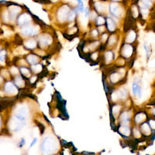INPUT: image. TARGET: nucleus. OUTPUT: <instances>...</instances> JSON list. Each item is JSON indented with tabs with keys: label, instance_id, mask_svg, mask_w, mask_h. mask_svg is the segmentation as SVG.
<instances>
[{
	"label": "nucleus",
	"instance_id": "obj_1",
	"mask_svg": "<svg viewBox=\"0 0 155 155\" xmlns=\"http://www.w3.org/2000/svg\"><path fill=\"white\" fill-rule=\"evenodd\" d=\"M140 130L141 134H142L143 137H151L152 134H153V130L150 128L148 122L147 121L143 122V124H140Z\"/></svg>",
	"mask_w": 155,
	"mask_h": 155
},
{
	"label": "nucleus",
	"instance_id": "obj_2",
	"mask_svg": "<svg viewBox=\"0 0 155 155\" xmlns=\"http://www.w3.org/2000/svg\"><path fill=\"white\" fill-rule=\"evenodd\" d=\"M109 12L116 17H119L121 15L122 8L118 2H113L109 4Z\"/></svg>",
	"mask_w": 155,
	"mask_h": 155
},
{
	"label": "nucleus",
	"instance_id": "obj_3",
	"mask_svg": "<svg viewBox=\"0 0 155 155\" xmlns=\"http://www.w3.org/2000/svg\"><path fill=\"white\" fill-rule=\"evenodd\" d=\"M132 92L134 96L137 97L139 99H140L141 97H142V95H143V90H142V88H141L140 85V83L138 82V81H135L133 82Z\"/></svg>",
	"mask_w": 155,
	"mask_h": 155
},
{
	"label": "nucleus",
	"instance_id": "obj_4",
	"mask_svg": "<svg viewBox=\"0 0 155 155\" xmlns=\"http://www.w3.org/2000/svg\"><path fill=\"white\" fill-rule=\"evenodd\" d=\"M56 146V143L54 139H46L43 143L42 149L44 151H49L54 150V147Z\"/></svg>",
	"mask_w": 155,
	"mask_h": 155
},
{
	"label": "nucleus",
	"instance_id": "obj_5",
	"mask_svg": "<svg viewBox=\"0 0 155 155\" xmlns=\"http://www.w3.org/2000/svg\"><path fill=\"white\" fill-rule=\"evenodd\" d=\"M134 51V48L130 44H126L124 45L123 50H122V54L125 58H130L133 54Z\"/></svg>",
	"mask_w": 155,
	"mask_h": 155
},
{
	"label": "nucleus",
	"instance_id": "obj_6",
	"mask_svg": "<svg viewBox=\"0 0 155 155\" xmlns=\"http://www.w3.org/2000/svg\"><path fill=\"white\" fill-rule=\"evenodd\" d=\"M134 120H135V122L137 124H143V122H145L147 120V115L144 112H140V113H137L135 115Z\"/></svg>",
	"mask_w": 155,
	"mask_h": 155
},
{
	"label": "nucleus",
	"instance_id": "obj_7",
	"mask_svg": "<svg viewBox=\"0 0 155 155\" xmlns=\"http://www.w3.org/2000/svg\"><path fill=\"white\" fill-rule=\"evenodd\" d=\"M131 16L134 19L135 18H137L138 16H140V9L139 6H138L137 4H133L132 6H131Z\"/></svg>",
	"mask_w": 155,
	"mask_h": 155
},
{
	"label": "nucleus",
	"instance_id": "obj_8",
	"mask_svg": "<svg viewBox=\"0 0 155 155\" xmlns=\"http://www.w3.org/2000/svg\"><path fill=\"white\" fill-rule=\"evenodd\" d=\"M136 39H137V34H136L134 30H132V31L130 32L128 35H127V41L129 43H133L135 41Z\"/></svg>",
	"mask_w": 155,
	"mask_h": 155
},
{
	"label": "nucleus",
	"instance_id": "obj_9",
	"mask_svg": "<svg viewBox=\"0 0 155 155\" xmlns=\"http://www.w3.org/2000/svg\"><path fill=\"white\" fill-rule=\"evenodd\" d=\"M133 135H134V137L137 140H139L140 138H141L143 137V135L141 134L140 130V128H138V127L134 128V130H133Z\"/></svg>",
	"mask_w": 155,
	"mask_h": 155
},
{
	"label": "nucleus",
	"instance_id": "obj_10",
	"mask_svg": "<svg viewBox=\"0 0 155 155\" xmlns=\"http://www.w3.org/2000/svg\"><path fill=\"white\" fill-rule=\"evenodd\" d=\"M143 48H144L146 58H147V60H148V59H149V58H150V54H152V48L150 46H148L146 43H144V44H143Z\"/></svg>",
	"mask_w": 155,
	"mask_h": 155
},
{
	"label": "nucleus",
	"instance_id": "obj_11",
	"mask_svg": "<svg viewBox=\"0 0 155 155\" xmlns=\"http://www.w3.org/2000/svg\"><path fill=\"white\" fill-rule=\"evenodd\" d=\"M94 5H95V10H97L98 12H102V11H104L105 5L103 2H96L95 4H94Z\"/></svg>",
	"mask_w": 155,
	"mask_h": 155
},
{
	"label": "nucleus",
	"instance_id": "obj_12",
	"mask_svg": "<svg viewBox=\"0 0 155 155\" xmlns=\"http://www.w3.org/2000/svg\"><path fill=\"white\" fill-rule=\"evenodd\" d=\"M107 24H108V29H109L110 31H113L115 30V23L114 21L111 18H108L107 19Z\"/></svg>",
	"mask_w": 155,
	"mask_h": 155
},
{
	"label": "nucleus",
	"instance_id": "obj_13",
	"mask_svg": "<svg viewBox=\"0 0 155 155\" xmlns=\"http://www.w3.org/2000/svg\"><path fill=\"white\" fill-rule=\"evenodd\" d=\"M77 9H78V12H84L85 9H84V2H83V0H77Z\"/></svg>",
	"mask_w": 155,
	"mask_h": 155
},
{
	"label": "nucleus",
	"instance_id": "obj_14",
	"mask_svg": "<svg viewBox=\"0 0 155 155\" xmlns=\"http://www.w3.org/2000/svg\"><path fill=\"white\" fill-rule=\"evenodd\" d=\"M121 134L123 135L128 136L129 134H130V129L127 126H124L121 127Z\"/></svg>",
	"mask_w": 155,
	"mask_h": 155
},
{
	"label": "nucleus",
	"instance_id": "obj_15",
	"mask_svg": "<svg viewBox=\"0 0 155 155\" xmlns=\"http://www.w3.org/2000/svg\"><path fill=\"white\" fill-rule=\"evenodd\" d=\"M148 124L153 131H155V118H150L148 120Z\"/></svg>",
	"mask_w": 155,
	"mask_h": 155
},
{
	"label": "nucleus",
	"instance_id": "obj_16",
	"mask_svg": "<svg viewBox=\"0 0 155 155\" xmlns=\"http://www.w3.org/2000/svg\"><path fill=\"white\" fill-rule=\"evenodd\" d=\"M27 60H28V61L30 62V63L34 64L35 62L37 61V58L36 56H34V55H30V56L27 58Z\"/></svg>",
	"mask_w": 155,
	"mask_h": 155
},
{
	"label": "nucleus",
	"instance_id": "obj_17",
	"mask_svg": "<svg viewBox=\"0 0 155 155\" xmlns=\"http://www.w3.org/2000/svg\"><path fill=\"white\" fill-rule=\"evenodd\" d=\"M27 46H28L27 48H34L36 46V43L34 41H30L27 43Z\"/></svg>",
	"mask_w": 155,
	"mask_h": 155
},
{
	"label": "nucleus",
	"instance_id": "obj_18",
	"mask_svg": "<svg viewBox=\"0 0 155 155\" xmlns=\"http://www.w3.org/2000/svg\"><path fill=\"white\" fill-rule=\"evenodd\" d=\"M106 58L107 61H110L112 58H113V54H112V52H107V54H106Z\"/></svg>",
	"mask_w": 155,
	"mask_h": 155
},
{
	"label": "nucleus",
	"instance_id": "obj_19",
	"mask_svg": "<svg viewBox=\"0 0 155 155\" xmlns=\"http://www.w3.org/2000/svg\"><path fill=\"white\" fill-rule=\"evenodd\" d=\"M33 69H34V71H35V72H39V71H41V66L39 65V64H37V65H34V67H33Z\"/></svg>",
	"mask_w": 155,
	"mask_h": 155
},
{
	"label": "nucleus",
	"instance_id": "obj_20",
	"mask_svg": "<svg viewBox=\"0 0 155 155\" xmlns=\"http://www.w3.org/2000/svg\"><path fill=\"white\" fill-rule=\"evenodd\" d=\"M97 22H98V24L100 25V24H102V23H104V19L102 17V16H99V17L97 18Z\"/></svg>",
	"mask_w": 155,
	"mask_h": 155
},
{
	"label": "nucleus",
	"instance_id": "obj_21",
	"mask_svg": "<svg viewBox=\"0 0 155 155\" xmlns=\"http://www.w3.org/2000/svg\"><path fill=\"white\" fill-rule=\"evenodd\" d=\"M28 71H29L27 70V69H26V68H21V72L23 73V74H29Z\"/></svg>",
	"mask_w": 155,
	"mask_h": 155
},
{
	"label": "nucleus",
	"instance_id": "obj_22",
	"mask_svg": "<svg viewBox=\"0 0 155 155\" xmlns=\"http://www.w3.org/2000/svg\"><path fill=\"white\" fill-rule=\"evenodd\" d=\"M152 116H153V117H154L155 118V106L153 107V110H152Z\"/></svg>",
	"mask_w": 155,
	"mask_h": 155
},
{
	"label": "nucleus",
	"instance_id": "obj_23",
	"mask_svg": "<svg viewBox=\"0 0 155 155\" xmlns=\"http://www.w3.org/2000/svg\"><path fill=\"white\" fill-rule=\"evenodd\" d=\"M48 1L51 2H53V3H56V2H58L59 0H48Z\"/></svg>",
	"mask_w": 155,
	"mask_h": 155
},
{
	"label": "nucleus",
	"instance_id": "obj_24",
	"mask_svg": "<svg viewBox=\"0 0 155 155\" xmlns=\"http://www.w3.org/2000/svg\"><path fill=\"white\" fill-rule=\"evenodd\" d=\"M36 142H37V139H34V140L33 141V142H32V143H31V145H30V147L34 146V144H35Z\"/></svg>",
	"mask_w": 155,
	"mask_h": 155
},
{
	"label": "nucleus",
	"instance_id": "obj_25",
	"mask_svg": "<svg viewBox=\"0 0 155 155\" xmlns=\"http://www.w3.org/2000/svg\"><path fill=\"white\" fill-rule=\"evenodd\" d=\"M111 1H113V2H120L121 0H111Z\"/></svg>",
	"mask_w": 155,
	"mask_h": 155
},
{
	"label": "nucleus",
	"instance_id": "obj_26",
	"mask_svg": "<svg viewBox=\"0 0 155 155\" xmlns=\"http://www.w3.org/2000/svg\"><path fill=\"white\" fill-rule=\"evenodd\" d=\"M154 5H155V4H154Z\"/></svg>",
	"mask_w": 155,
	"mask_h": 155
}]
</instances>
